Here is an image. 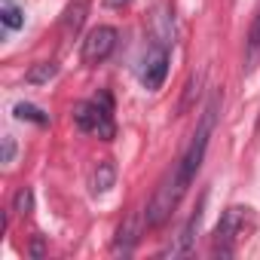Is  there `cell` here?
<instances>
[{
    "mask_svg": "<svg viewBox=\"0 0 260 260\" xmlns=\"http://www.w3.org/2000/svg\"><path fill=\"white\" fill-rule=\"evenodd\" d=\"M217 107H220V95L214 92V95L208 98L205 110H202V119H199L196 132H193V141H190L187 153H184L181 162H178V166H181V175H184L187 184H193L196 172L202 169V159H205V150H208V141H211V132H214V122H217Z\"/></svg>",
    "mask_w": 260,
    "mask_h": 260,
    "instance_id": "obj_1",
    "label": "cell"
},
{
    "mask_svg": "<svg viewBox=\"0 0 260 260\" xmlns=\"http://www.w3.org/2000/svg\"><path fill=\"white\" fill-rule=\"evenodd\" d=\"M187 187H190V184L184 181L181 166H175V169L162 178V184L156 187V193H153V199H150V205H147V214H144L147 226H162V223L172 217V211L178 208V202H181V196H184Z\"/></svg>",
    "mask_w": 260,
    "mask_h": 260,
    "instance_id": "obj_2",
    "label": "cell"
},
{
    "mask_svg": "<svg viewBox=\"0 0 260 260\" xmlns=\"http://www.w3.org/2000/svg\"><path fill=\"white\" fill-rule=\"evenodd\" d=\"M74 122L83 128V132H95L101 141H113L116 125H113V107L110 98L101 95L95 101H80L74 104Z\"/></svg>",
    "mask_w": 260,
    "mask_h": 260,
    "instance_id": "obj_3",
    "label": "cell"
},
{
    "mask_svg": "<svg viewBox=\"0 0 260 260\" xmlns=\"http://www.w3.org/2000/svg\"><path fill=\"white\" fill-rule=\"evenodd\" d=\"M245 220H248V208L233 205V208L223 211V217H220V223H217V230H214V254L230 257V254L236 251V239H239V233L245 230Z\"/></svg>",
    "mask_w": 260,
    "mask_h": 260,
    "instance_id": "obj_4",
    "label": "cell"
},
{
    "mask_svg": "<svg viewBox=\"0 0 260 260\" xmlns=\"http://www.w3.org/2000/svg\"><path fill=\"white\" fill-rule=\"evenodd\" d=\"M113 49H116V28L98 25V28H92L89 37L83 40V61H86V64H101Z\"/></svg>",
    "mask_w": 260,
    "mask_h": 260,
    "instance_id": "obj_5",
    "label": "cell"
},
{
    "mask_svg": "<svg viewBox=\"0 0 260 260\" xmlns=\"http://www.w3.org/2000/svg\"><path fill=\"white\" fill-rule=\"evenodd\" d=\"M144 226H147V220L141 217V211H128L125 214V220L119 223V230H116V242H113V254L119 257H128L135 251V245L141 242V233H144Z\"/></svg>",
    "mask_w": 260,
    "mask_h": 260,
    "instance_id": "obj_6",
    "label": "cell"
},
{
    "mask_svg": "<svg viewBox=\"0 0 260 260\" xmlns=\"http://www.w3.org/2000/svg\"><path fill=\"white\" fill-rule=\"evenodd\" d=\"M166 74H169V49L166 46H153L147 52V61H144V86L150 92H156L162 83H166Z\"/></svg>",
    "mask_w": 260,
    "mask_h": 260,
    "instance_id": "obj_7",
    "label": "cell"
},
{
    "mask_svg": "<svg viewBox=\"0 0 260 260\" xmlns=\"http://www.w3.org/2000/svg\"><path fill=\"white\" fill-rule=\"evenodd\" d=\"M202 205H205V196L199 199L196 211H193V214H190V220L184 223V230H181L178 245L172 248V254H190V251H193V245H196V233H199V223H202Z\"/></svg>",
    "mask_w": 260,
    "mask_h": 260,
    "instance_id": "obj_8",
    "label": "cell"
},
{
    "mask_svg": "<svg viewBox=\"0 0 260 260\" xmlns=\"http://www.w3.org/2000/svg\"><path fill=\"white\" fill-rule=\"evenodd\" d=\"M86 16H89V0H71L68 10H64V19H61L64 37H77L83 22H86Z\"/></svg>",
    "mask_w": 260,
    "mask_h": 260,
    "instance_id": "obj_9",
    "label": "cell"
},
{
    "mask_svg": "<svg viewBox=\"0 0 260 260\" xmlns=\"http://www.w3.org/2000/svg\"><path fill=\"white\" fill-rule=\"evenodd\" d=\"M113 184H116V166H113V159H101L92 169V193L95 196H104Z\"/></svg>",
    "mask_w": 260,
    "mask_h": 260,
    "instance_id": "obj_10",
    "label": "cell"
},
{
    "mask_svg": "<svg viewBox=\"0 0 260 260\" xmlns=\"http://www.w3.org/2000/svg\"><path fill=\"white\" fill-rule=\"evenodd\" d=\"M260 61V13L254 16L251 28H248V37H245V71L251 74Z\"/></svg>",
    "mask_w": 260,
    "mask_h": 260,
    "instance_id": "obj_11",
    "label": "cell"
},
{
    "mask_svg": "<svg viewBox=\"0 0 260 260\" xmlns=\"http://www.w3.org/2000/svg\"><path fill=\"white\" fill-rule=\"evenodd\" d=\"M55 74H58V64H55V61H40V64H34V68L28 71V83H34V86H37V83H49Z\"/></svg>",
    "mask_w": 260,
    "mask_h": 260,
    "instance_id": "obj_12",
    "label": "cell"
},
{
    "mask_svg": "<svg viewBox=\"0 0 260 260\" xmlns=\"http://www.w3.org/2000/svg\"><path fill=\"white\" fill-rule=\"evenodd\" d=\"M13 110H16V116H19V119H31V122H37V125H46V122H49V116H46L40 107L28 104V101H19Z\"/></svg>",
    "mask_w": 260,
    "mask_h": 260,
    "instance_id": "obj_13",
    "label": "cell"
},
{
    "mask_svg": "<svg viewBox=\"0 0 260 260\" xmlns=\"http://www.w3.org/2000/svg\"><path fill=\"white\" fill-rule=\"evenodd\" d=\"M31 208H34V193H31V187H19L16 196H13V211H16V214H31Z\"/></svg>",
    "mask_w": 260,
    "mask_h": 260,
    "instance_id": "obj_14",
    "label": "cell"
},
{
    "mask_svg": "<svg viewBox=\"0 0 260 260\" xmlns=\"http://www.w3.org/2000/svg\"><path fill=\"white\" fill-rule=\"evenodd\" d=\"M0 22H4L10 31H19L22 25H25V13L19 10V7H13V4H7L4 10H0Z\"/></svg>",
    "mask_w": 260,
    "mask_h": 260,
    "instance_id": "obj_15",
    "label": "cell"
},
{
    "mask_svg": "<svg viewBox=\"0 0 260 260\" xmlns=\"http://www.w3.org/2000/svg\"><path fill=\"white\" fill-rule=\"evenodd\" d=\"M13 156H16V141L13 135H4V162H13Z\"/></svg>",
    "mask_w": 260,
    "mask_h": 260,
    "instance_id": "obj_16",
    "label": "cell"
},
{
    "mask_svg": "<svg viewBox=\"0 0 260 260\" xmlns=\"http://www.w3.org/2000/svg\"><path fill=\"white\" fill-rule=\"evenodd\" d=\"M132 0H104V7L107 10H122V7H128Z\"/></svg>",
    "mask_w": 260,
    "mask_h": 260,
    "instance_id": "obj_17",
    "label": "cell"
},
{
    "mask_svg": "<svg viewBox=\"0 0 260 260\" xmlns=\"http://www.w3.org/2000/svg\"><path fill=\"white\" fill-rule=\"evenodd\" d=\"M31 254H34V257H43V242H40V239L34 242V248H31Z\"/></svg>",
    "mask_w": 260,
    "mask_h": 260,
    "instance_id": "obj_18",
    "label": "cell"
},
{
    "mask_svg": "<svg viewBox=\"0 0 260 260\" xmlns=\"http://www.w3.org/2000/svg\"><path fill=\"white\" fill-rule=\"evenodd\" d=\"M257 135H260V116H257Z\"/></svg>",
    "mask_w": 260,
    "mask_h": 260,
    "instance_id": "obj_19",
    "label": "cell"
}]
</instances>
